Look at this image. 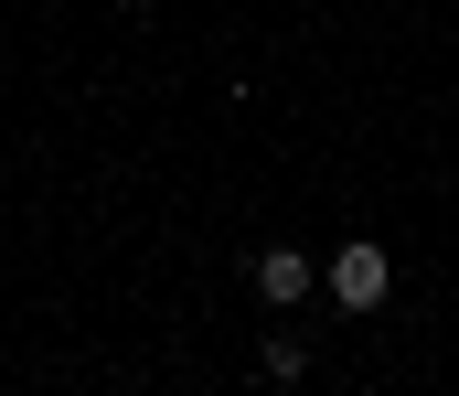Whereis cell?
Listing matches in <instances>:
<instances>
[{
    "instance_id": "cell-1",
    "label": "cell",
    "mask_w": 459,
    "mask_h": 396,
    "mask_svg": "<svg viewBox=\"0 0 459 396\" xmlns=\"http://www.w3.org/2000/svg\"><path fill=\"white\" fill-rule=\"evenodd\" d=\"M332 300H342V311H374V300H385V247H342V258H332Z\"/></svg>"
},
{
    "instance_id": "cell-2",
    "label": "cell",
    "mask_w": 459,
    "mask_h": 396,
    "mask_svg": "<svg viewBox=\"0 0 459 396\" xmlns=\"http://www.w3.org/2000/svg\"><path fill=\"white\" fill-rule=\"evenodd\" d=\"M299 289H310V258H299V247H267V258H256V300H267V311H289Z\"/></svg>"
}]
</instances>
